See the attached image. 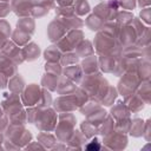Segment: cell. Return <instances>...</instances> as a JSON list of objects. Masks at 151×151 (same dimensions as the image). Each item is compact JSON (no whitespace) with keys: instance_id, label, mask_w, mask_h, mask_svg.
Wrapping results in <instances>:
<instances>
[{"instance_id":"obj_1","label":"cell","mask_w":151,"mask_h":151,"mask_svg":"<svg viewBox=\"0 0 151 151\" xmlns=\"http://www.w3.org/2000/svg\"><path fill=\"white\" fill-rule=\"evenodd\" d=\"M99 147H100L99 144H97V143H94V142L87 145V150H92V149H93V150H99Z\"/></svg>"}]
</instances>
